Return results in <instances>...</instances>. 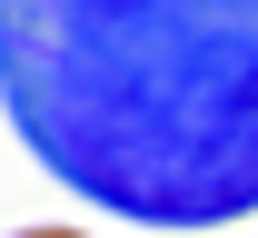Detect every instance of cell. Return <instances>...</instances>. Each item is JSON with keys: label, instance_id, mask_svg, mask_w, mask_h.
<instances>
[{"label": "cell", "instance_id": "1", "mask_svg": "<svg viewBox=\"0 0 258 238\" xmlns=\"http://www.w3.org/2000/svg\"><path fill=\"white\" fill-rule=\"evenodd\" d=\"M0 109L129 228L258 218V0H0Z\"/></svg>", "mask_w": 258, "mask_h": 238}, {"label": "cell", "instance_id": "2", "mask_svg": "<svg viewBox=\"0 0 258 238\" xmlns=\"http://www.w3.org/2000/svg\"><path fill=\"white\" fill-rule=\"evenodd\" d=\"M20 238H90V228H20Z\"/></svg>", "mask_w": 258, "mask_h": 238}]
</instances>
